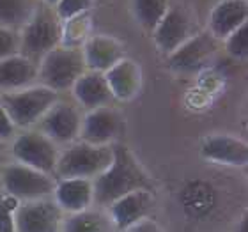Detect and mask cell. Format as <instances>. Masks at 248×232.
Instances as JSON below:
<instances>
[{"instance_id": "8", "label": "cell", "mask_w": 248, "mask_h": 232, "mask_svg": "<svg viewBox=\"0 0 248 232\" xmlns=\"http://www.w3.org/2000/svg\"><path fill=\"white\" fill-rule=\"evenodd\" d=\"M64 211L53 199L18 202L15 209L16 232H61Z\"/></svg>"}, {"instance_id": "19", "label": "cell", "mask_w": 248, "mask_h": 232, "mask_svg": "<svg viewBox=\"0 0 248 232\" xmlns=\"http://www.w3.org/2000/svg\"><path fill=\"white\" fill-rule=\"evenodd\" d=\"M37 80V64L16 53L0 61V93H15L31 87Z\"/></svg>"}, {"instance_id": "24", "label": "cell", "mask_w": 248, "mask_h": 232, "mask_svg": "<svg viewBox=\"0 0 248 232\" xmlns=\"http://www.w3.org/2000/svg\"><path fill=\"white\" fill-rule=\"evenodd\" d=\"M93 4L94 0H59L53 9H55L59 18H61V21H67L75 18V16L87 13L93 7Z\"/></svg>"}, {"instance_id": "12", "label": "cell", "mask_w": 248, "mask_h": 232, "mask_svg": "<svg viewBox=\"0 0 248 232\" xmlns=\"http://www.w3.org/2000/svg\"><path fill=\"white\" fill-rule=\"evenodd\" d=\"M155 195L151 190H137L112 202L105 211L110 217L117 232H124L135 223L151 218L155 211Z\"/></svg>"}, {"instance_id": "22", "label": "cell", "mask_w": 248, "mask_h": 232, "mask_svg": "<svg viewBox=\"0 0 248 232\" xmlns=\"http://www.w3.org/2000/svg\"><path fill=\"white\" fill-rule=\"evenodd\" d=\"M37 5V0H0V25L11 31L23 29Z\"/></svg>"}, {"instance_id": "9", "label": "cell", "mask_w": 248, "mask_h": 232, "mask_svg": "<svg viewBox=\"0 0 248 232\" xmlns=\"http://www.w3.org/2000/svg\"><path fill=\"white\" fill-rule=\"evenodd\" d=\"M218 52V39L209 34V32H197L185 41L176 52L167 55L169 67L172 71L181 73V75H191L199 73L201 69L209 64L215 59Z\"/></svg>"}, {"instance_id": "17", "label": "cell", "mask_w": 248, "mask_h": 232, "mask_svg": "<svg viewBox=\"0 0 248 232\" xmlns=\"http://www.w3.org/2000/svg\"><path fill=\"white\" fill-rule=\"evenodd\" d=\"M247 0H222L213 7L209 15V34L215 39H227L234 31L247 23Z\"/></svg>"}, {"instance_id": "31", "label": "cell", "mask_w": 248, "mask_h": 232, "mask_svg": "<svg viewBox=\"0 0 248 232\" xmlns=\"http://www.w3.org/2000/svg\"><path fill=\"white\" fill-rule=\"evenodd\" d=\"M43 4H46V5H52V7H55V4H57L59 0H41Z\"/></svg>"}, {"instance_id": "15", "label": "cell", "mask_w": 248, "mask_h": 232, "mask_svg": "<svg viewBox=\"0 0 248 232\" xmlns=\"http://www.w3.org/2000/svg\"><path fill=\"white\" fill-rule=\"evenodd\" d=\"M82 53L89 71L98 73H107L110 67L126 57L123 45L114 37L103 36V34L91 36L89 39H85Z\"/></svg>"}, {"instance_id": "23", "label": "cell", "mask_w": 248, "mask_h": 232, "mask_svg": "<svg viewBox=\"0 0 248 232\" xmlns=\"http://www.w3.org/2000/svg\"><path fill=\"white\" fill-rule=\"evenodd\" d=\"M169 7V0H133V15L145 31H155Z\"/></svg>"}, {"instance_id": "1", "label": "cell", "mask_w": 248, "mask_h": 232, "mask_svg": "<svg viewBox=\"0 0 248 232\" xmlns=\"http://www.w3.org/2000/svg\"><path fill=\"white\" fill-rule=\"evenodd\" d=\"M94 204L107 209L112 202L137 190L155 191L149 174L144 170L135 155L121 144H112V163L105 172L93 179Z\"/></svg>"}, {"instance_id": "28", "label": "cell", "mask_w": 248, "mask_h": 232, "mask_svg": "<svg viewBox=\"0 0 248 232\" xmlns=\"http://www.w3.org/2000/svg\"><path fill=\"white\" fill-rule=\"evenodd\" d=\"M15 124L11 121L9 114L5 112V108L0 105V140H7L15 135Z\"/></svg>"}, {"instance_id": "14", "label": "cell", "mask_w": 248, "mask_h": 232, "mask_svg": "<svg viewBox=\"0 0 248 232\" xmlns=\"http://www.w3.org/2000/svg\"><path fill=\"white\" fill-rule=\"evenodd\" d=\"M202 156L220 165L245 167L248 163V145L231 135H211L201 145Z\"/></svg>"}, {"instance_id": "3", "label": "cell", "mask_w": 248, "mask_h": 232, "mask_svg": "<svg viewBox=\"0 0 248 232\" xmlns=\"http://www.w3.org/2000/svg\"><path fill=\"white\" fill-rule=\"evenodd\" d=\"M112 163V145H91L75 142L66 151L59 153L53 175L55 179H94Z\"/></svg>"}, {"instance_id": "7", "label": "cell", "mask_w": 248, "mask_h": 232, "mask_svg": "<svg viewBox=\"0 0 248 232\" xmlns=\"http://www.w3.org/2000/svg\"><path fill=\"white\" fill-rule=\"evenodd\" d=\"M13 156L21 165L32 167L39 172L53 175L57 165V144L37 129H29L16 137L13 142Z\"/></svg>"}, {"instance_id": "2", "label": "cell", "mask_w": 248, "mask_h": 232, "mask_svg": "<svg viewBox=\"0 0 248 232\" xmlns=\"http://www.w3.org/2000/svg\"><path fill=\"white\" fill-rule=\"evenodd\" d=\"M62 21L52 5L39 4L20 32V55L39 64L48 52L61 46Z\"/></svg>"}, {"instance_id": "30", "label": "cell", "mask_w": 248, "mask_h": 232, "mask_svg": "<svg viewBox=\"0 0 248 232\" xmlns=\"http://www.w3.org/2000/svg\"><path fill=\"white\" fill-rule=\"evenodd\" d=\"M232 232H248V220H247V217H243L238 223H236V227L232 229Z\"/></svg>"}, {"instance_id": "11", "label": "cell", "mask_w": 248, "mask_h": 232, "mask_svg": "<svg viewBox=\"0 0 248 232\" xmlns=\"http://www.w3.org/2000/svg\"><path fill=\"white\" fill-rule=\"evenodd\" d=\"M82 119L77 107L57 101L37 121V131L48 137L53 144H73L80 137Z\"/></svg>"}, {"instance_id": "29", "label": "cell", "mask_w": 248, "mask_h": 232, "mask_svg": "<svg viewBox=\"0 0 248 232\" xmlns=\"http://www.w3.org/2000/svg\"><path fill=\"white\" fill-rule=\"evenodd\" d=\"M124 232H163V229H161L155 220L147 218V220H142V222L135 223L133 227L126 229Z\"/></svg>"}, {"instance_id": "27", "label": "cell", "mask_w": 248, "mask_h": 232, "mask_svg": "<svg viewBox=\"0 0 248 232\" xmlns=\"http://www.w3.org/2000/svg\"><path fill=\"white\" fill-rule=\"evenodd\" d=\"M20 53V34L0 25V61Z\"/></svg>"}, {"instance_id": "6", "label": "cell", "mask_w": 248, "mask_h": 232, "mask_svg": "<svg viewBox=\"0 0 248 232\" xmlns=\"http://www.w3.org/2000/svg\"><path fill=\"white\" fill-rule=\"evenodd\" d=\"M57 179L21 163H11L2 169V185L5 193L18 202L39 201L53 195Z\"/></svg>"}, {"instance_id": "21", "label": "cell", "mask_w": 248, "mask_h": 232, "mask_svg": "<svg viewBox=\"0 0 248 232\" xmlns=\"http://www.w3.org/2000/svg\"><path fill=\"white\" fill-rule=\"evenodd\" d=\"M61 232H117L105 209L73 213L62 222Z\"/></svg>"}, {"instance_id": "13", "label": "cell", "mask_w": 248, "mask_h": 232, "mask_svg": "<svg viewBox=\"0 0 248 232\" xmlns=\"http://www.w3.org/2000/svg\"><path fill=\"white\" fill-rule=\"evenodd\" d=\"M124 123L114 108L101 107V108L89 110L82 119V128L78 139L91 145H112L114 140L123 133Z\"/></svg>"}, {"instance_id": "25", "label": "cell", "mask_w": 248, "mask_h": 232, "mask_svg": "<svg viewBox=\"0 0 248 232\" xmlns=\"http://www.w3.org/2000/svg\"><path fill=\"white\" fill-rule=\"evenodd\" d=\"M227 43V52L238 61H243L248 55V25H241L238 31H234L231 36L225 39Z\"/></svg>"}, {"instance_id": "16", "label": "cell", "mask_w": 248, "mask_h": 232, "mask_svg": "<svg viewBox=\"0 0 248 232\" xmlns=\"http://www.w3.org/2000/svg\"><path fill=\"white\" fill-rule=\"evenodd\" d=\"M53 201L57 202L64 213H80L85 211L94 204L93 179H57L53 190Z\"/></svg>"}, {"instance_id": "18", "label": "cell", "mask_w": 248, "mask_h": 232, "mask_svg": "<svg viewBox=\"0 0 248 232\" xmlns=\"http://www.w3.org/2000/svg\"><path fill=\"white\" fill-rule=\"evenodd\" d=\"M103 75L107 78L110 93L115 99L129 101L139 94L140 85H142V71L139 64L131 59L124 57Z\"/></svg>"}, {"instance_id": "4", "label": "cell", "mask_w": 248, "mask_h": 232, "mask_svg": "<svg viewBox=\"0 0 248 232\" xmlns=\"http://www.w3.org/2000/svg\"><path fill=\"white\" fill-rule=\"evenodd\" d=\"M87 71L82 48L57 46L48 52L37 64L39 85L59 93L75 85L78 78Z\"/></svg>"}, {"instance_id": "20", "label": "cell", "mask_w": 248, "mask_h": 232, "mask_svg": "<svg viewBox=\"0 0 248 232\" xmlns=\"http://www.w3.org/2000/svg\"><path fill=\"white\" fill-rule=\"evenodd\" d=\"M73 94L80 105L85 110H94L107 107L110 99L114 98L110 93V87L107 83L103 73L98 71H85L73 85Z\"/></svg>"}, {"instance_id": "26", "label": "cell", "mask_w": 248, "mask_h": 232, "mask_svg": "<svg viewBox=\"0 0 248 232\" xmlns=\"http://www.w3.org/2000/svg\"><path fill=\"white\" fill-rule=\"evenodd\" d=\"M18 201L13 197L0 195V232H16L15 229V209Z\"/></svg>"}, {"instance_id": "10", "label": "cell", "mask_w": 248, "mask_h": 232, "mask_svg": "<svg viewBox=\"0 0 248 232\" xmlns=\"http://www.w3.org/2000/svg\"><path fill=\"white\" fill-rule=\"evenodd\" d=\"M193 34H195L193 18H191L190 11L183 5H170L167 15L163 16V20L153 31L156 46L165 55L176 52Z\"/></svg>"}, {"instance_id": "5", "label": "cell", "mask_w": 248, "mask_h": 232, "mask_svg": "<svg viewBox=\"0 0 248 232\" xmlns=\"http://www.w3.org/2000/svg\"><path fill=\"white\" fill-rule=\"evenodd\" d=\"M57 101V93L43 85H31L21 91L0 94V105L9 114L13 124L20 128H29L32 124H37V121Z\"/></svg>"}]
</instances>
